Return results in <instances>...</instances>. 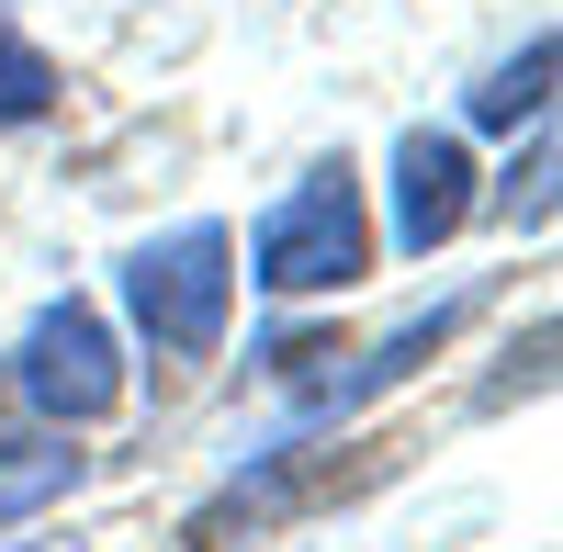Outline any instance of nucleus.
I'll use <instances>...</instances> for the list:
<instances>
[{"label": "nucleus", "mask_w": 563, "mask_h": 552, "mask_svg": "<svg viewBox=\"0 0 563 552\" xmlns=\"http://www.w3.org/2000/svg\"><path fill=\"white\" fill-rule=\"evenodd\" d=\"M541 102H552V34H530L519 57L474 90V124H541Z\"/></svg>", "instance_id": "8"}, {"label": "nucleus", "mask_w": 563, "mask_h": 552, "mask_svg": "<svg viewBox=\"0 0 563 552\" xmlns=\"http://www.w3.org/2000/svg\"><path fill=\"white\" fill-rule=\"evenodd\" d=\"M474 225V158H462L451 124H406L395 135V249L429 260Z\"/></svg>", "instance_id": "6"}, {"label": "nucleus", "mask_w": 563, "mask_h": 552, "mask_svg": "<svg viewBox=\"0 0 563 552\" xmlns=\"http://www.w3.org/2000/svg\"><path fill=\"white\" fill-rule=\"evenodd\" d=\"M372 271V214H361V169L350 158H316L294 192L260 214L249 238V283L282 305H316V294H350Z\"/></svg>", "instance_id": "2"}, {"label": "nucleus", "mask_w": 563, "mask_h": 552, "mask_svg": "<svg viewBox=\"0 0 563 552\" xmlns=\"http://www.w3.org/2000/svg\"><path fill=\"white\" fill-rule=\"evenodd\" d=\"M541 180H552V147H530L519 169H507V192H496V214H507V225H519V214L541 225V203H552V192H541Z\"/></svg>", "instance_id": "10"}, {"label": "nucleus", "mask_w": 563, "mask_h": 552, "mask_svg": "<svg viewBox=\"0 0 563 552\" xmlns=\"http://www.w3.org/2000/svg\"><path fill=\"white\" fill-rule=\"evenodd\" d=\"M372 463H350V451H327V440H271L249 474H225L192 519H180V541L192 552H238V541H260V530H282V519H305V508H327V496H350Z\"/></svg>", "instance_id": "4"}, {"label": "nucleus", "mask_w": 563, "mask_h": 552, "mask_svg": "<svg viewBox=\"0 0 563 552\" xmlns=\"http://www.w3.org/2000/svg\"><path fill=\"white\" fill-rule=\"evenodd\" d=\"M57 57H45V45H23V34H0V124H45L57 113Z\"/></svg>", "instance_id": "9"}, {"label": "nucleus", "mask_w": 563, "mask_h": 552, "mask_svg": "<svg viewBox=\"0 0 563 552\" xmlns=\"http://www.w3.org/2000/svg\"><path fill=\"white\" fill-rule=\"evenodd\" d=\"M79 474H90V451H68V440H12V451H0V530H23V519L57 508V496H79Z\"/></svg>", "instance_id": "7"}, {"label": "nucleus", "mask_w": 563, "mask_h": 552, "mask_svg": "<svg viewBox=\"0 0 563 552\" xmlns=\"http://www.w3.org/2000/svg\"><path fill=\"white\" fill-rule=\"evenodd\" d=\"M12 406H34L45 429H90V418H113L124 406V350H113V328H102V305H79V294H57V305H34V328L12 339Z\"/></svg>", "instance_id": "3"}, {"label": "nucleus", "mask_w": 563, "mask_h": 552, "mask_svg": "<svg viewBox=\"0 0 563 552\" xmlns=\"http://www.w3.org/2000/svg\"><path fill=\"white\" fill-rule=\"evenodd\" d=\"M0 552H79V541H0Z\"/></svg>", "instance_id": "11"}, {"label": "nucleus", "mask_w": 563, "mask_h": 552, "mask_svg": "<svg viewBox=\"0 0 563 552\" xmlns=\"http://www.w3.org/2000/svg\"><path fill=\"white\" fill-rule=\"evenodd\" d=\"M474 305H485V294H451V305H429V316H406L395 339H372L350 373H305V384H294V429H339V418H361V406H384L417 361H440L462 328H474Z\"/></svg>", "instance_id": "5"}, {"label": "nucleus", "mask_w": 563, "mask_h": 552, "mask_svg": "<svg viewBox=\"0 0 563 552\" xmlns=\"http://www.w3.org/2000/svg\"><path fill=\"white\" fill-rule=\"evenodd\" d=\"M124 316L158 361H214L225 350V316H238V238L214 214L169 225V238L124 249Z\"/></svg>", "instance_id": "1"}]
</instances>
